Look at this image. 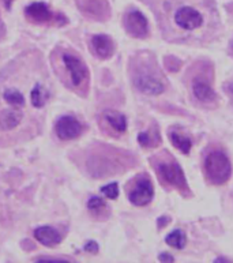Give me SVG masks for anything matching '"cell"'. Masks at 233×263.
<instances>
[{
	"instance_id": "cell-13",
	"label": "cell",
	"mask_w": 233,
	"mask_h": 263,
	"mask_svg": "<svg viewBox=\"0 0 233 263\" xmlns=\"http://www.w3.org/2000/svg\"><path fill=\"white\" fill-rule=\"evenodd\" d=\"M22 122V113L17 109H6L0 113V128L8 131L14 130Z\"/></svg>"
},
{
	"instance_id": "cell-17",
	"label": "cell",
	"mask_w": 233,
	"mask_h": 263,
	"mask_svg": "<svg viewBox=\"0 0 233 263\" xmlns=\"http://www.w3.org/2000/svg\"><path fill=\"white\" fill-rule=\"evenodd\" d=\"M171 140H172V143H173V146H175L176 149H179L180 152L184 153V154H187V153L191 150V146H192L191 139L185 138V137L180 135V134H178V132H172Z\"/></svg>"
},
{
	"instance_id": "cell-3",
	"label": "cell",
	"mask_w": 233,
	"mask_h": 263,
	"mask_svg": "<svg viewBox=\"0 0 233 263\" xmlns=\"http://www.w3.org/2000/svg\"><path fill=\"white\" fill-rule=\"evenodd\" d=\"M124 26H125L127 33L135 38H144L149 32V25H147L146 17L138 10H131L127 13L124 18Z\"/></svg>"
},
{
	"instance_id": "cell-4",
	"label": "cell",
	"mask_w": 233,
	"mask_h": 263,
	"mask_svg": "<svg viewBox=\"0 0 233 263\" xmlns=\"http://www.w3.org/2000/svg\"><path fill=\"white\" fill-rule=\"evenodd\" d=\"M63 63H64L66 69L69 71L71 82L75 88L85 83V81L89 76V71H88V67L85 66V63L79 57L71 55V53H64L63 55Z\"/></svg>"
},
{
	"instance_id": "cell-19",
	"label": "cell",
	"mask_w": 233,
	"mask_h": 263,
	"mask_svg": "<svg viewBox=\"0 0 233 263\" xmlns=\"http://www.w3.org/2000/svg\"><path fill=\"white\" fill-rule=\"evenodd\" d=\"M47 101V91L42 89L41 85H36V88L32 91V104L35 105L36 108H41Z\"/></svg>"
},
{
	"instance_id": "cell-22",
	"label": "cell",
	"mask_w": 233,
	"mask_h": 263,
	"mask_svg": "<svg viewBox=\"0 0 233 263\" xmlns=\"http://www.w3.org/2000/svg\"><path fill=\"white\" fill-rule=\"evenodd\" d=\"M138 140H139L141 146H143V147H153V146L157 145L156 142H153V138L149 132H141L138 137Z\"/></svg>"
},
{
	"instance_id": "cell-6",
	"label": "cell",
	"mask_w": 233,
	"mask_h": 263,
	"mask_svg": "<svg viewBox=\"0 0 233 263\" xmlns=\"http://www.w3.org/2000/svg\"><path fill=\"white\" fill-rule=\"evenodd\" d=\"M25 14L29 21L35 23H54L57 18H63L62 15H55L47 4L44 3H32L30 6L26 7Z\"/></svg>"
},
{
	"instance_id": "cell-28",
	"label": "cell",
	"mask_w": 233,
	"mask_h": 263,
	"mask_svg": "<svg viewBox=\"0 0 233 263\" xmlns=\"http://www.w3.org/2000/svg\"><path fill=\"white\" fill-rule=\"evenodd\" d=\"M215 263H218V262H231L229 259H226V258H217L215 261H214Z\"/></svg>"
},
{
	"instance_id": "cell-16",
	"label": "cell",
	"mask_w": 233,
	"mask_h": 263,
	"mask_svg": "<svg viewBox=\"0 0 233 263\" xmlns=\"http://www.w3.org/2000/svg\"><path fill=\"white\" fill-rule=\"evenodd\" d=\"M165 242H166L168 245H171V247H173V248L181 249L185 247V242H187V239H185V235L183 230L176 229V230H173L172 233H169V235L166 236Z\"/></svg>"
},
{
	"instance_id": "cell-26",
	"label": "cell",
	"mask_w": 233,
	"mask_h": 263,
	"mask_svg": "<svg viewBox=\"0 0 233 263\" xmlns=\"http://www.w3.org/2000/svg\"><path fill=\"white\" fill-rule=\"evenodd\" d=\"M13 1H14V0H3V4H4L6 10H10V8H11V4H13Z\"/></svg>"
},
{
	"instance_id": "cell-12",
	"label": "cell",
	"mask_w": 233,
	"mask_h": 263,
	"mask_svg": "<svg viewBox=\"0 0 233 263\" xmlns=\"http://www.w3.org/2000/svg\"><path fill=\"white\" fill-rule=\"evenodd\" d=\"M35 237L38 243L45 247H55L62 242L60 233L52 227H40L35 229Z\"/></svg>"
},
{
	"instance_id": "cell-23",
	"label": "cell",
	"mask_w": 233,
	"mask_h": 263,
	"mask_svg": "<svg viewBox=\"0 0 233 263\" xmlns=\"http://www.w3.org/2000/svg\"><path fill=\"white\" fill-rule=\"evenodd\" d=\"M35 262H38V263H64V262H70V261H64V259H59V258H49V256H42V258H37Z\"/></svg>"
},
{
	"instance_id": "cell-8",
	"label": "cell",
	"mask_w": 233,
	"mask_h": 263,
	"mask_svg": "<svg viewBox=\"0 0 233 263\" xmlns=\"http://www.w3.org/2000/svg\"><path fill=\"white\" fill-rule=\"evenodd\" d=\"M175 21L179 26L184 30H194L202 26V14L192 7H181L179 8L175 14Z\"/></svg>"
},
{
	"instance_id": "cell-5",
	"label": "cell",
	"mask_w": 233,
	"mask_h": 263,
	"mask_svg": "<svg viewBox=\"0 0 233 263\" xmlns=\"http://www.w3.org/2000/svg\"><path fill=\"white\" fill-rule=\"evenodd\" d=\"M154 195V188L149 177H141L138 179L137 184L130 191L128 199L134 206H146L150 203Z\"/></svg>"
},
{
	"instance_id": "cell-9",
	"label": "cell",
	"mask_w": 233,
	"mask_h": 263,
	"mask_svg": "<svg viewBox=\"0 0 233 263\" xmlns=\"http://www.w3.org/2000/svg\"><path fill=\"white\" fill-rule=\"evenodd\" d=\"M134 82L139 90L149 96H158L165 90L164 83L151 74H138Z\"/></svg>"
},
{
	"instance_id": "cell-24",
	"label": "cell",
	"mask_w": 233,
	"mask_h": 263,
	"mask_svg": "<svg viewBox=\"0 0 233 263\" xmlns=\"http://www.w3.org/2000/svg\"><path fill=\"white\" fill-rule=\"evenodd\" d=\"M85 249L90 252V254H97L98 252V244L96 242H93V240H90L88 242V244L85 245Z\"/></svg>"
},
{
	"instance_id": "cell-20",
	"label": "cell",
	"mask_w": 233,
	"mask_h": 263,
	"mask_svg": "<svg viewBox=\"0 0 233 263\" xmlns=\"http://www.w3.org/2000/svg\"><path fill=\"white\" fill-rule=\"evenodd\" d=\"M101 193L109 199H116L119 195V186H117V183H110L108 186L101 188Z\"/></svg>"
},
{
	"instance_id": "cell-25",
	"label": "cell",
	"mask_w": 233,
	"mask_h": 263,
	"mask_svg": "<svg viewBox=\"0 0 233 263\" xmlns=\"http://www.w3.org/2000/svg\"><path fill=\"white\" fill-rule=\"evenodd\" d=\"M158 261H160V262H175L173 256L169 255V254H166V252H164V254H160V256H158Z\"/></svg>"
},
{
	"instance_id": "cell-15",
	"label": "cell",
	"mask_w": 233,
	"mask_h": 263,
	"mask_svg": "<svg viewBox=\"0 0 233 263\" xmlns=\"http://www.w3.org/2000/svg\"><path fill=\"white\" fill-rule=\"evenodd\" d=\"M104 119L107 123L117 132H124L127 130V120L122 113L115 111H107L104 113Z\"/></svg>"
},
{
	"instance_id": "cell-1",
	"label": "cell",
	"mask_w": 233,
	"mask_h": 263,
	"mask_svg": "<svg viewBox=\"0 0 233 263\" xmlns=\"http://www.w3.org/2000/svg\"><path fill=\"white\" fill-rule=\"evenodd\" d=\"M205 172L209 181L213 184H225L232 173V165L225 153L221 150L209 153L205 159Z\"/></svg>"
},
{
	"instance_id": "cell-18",
	"label": "cell",
	"mask_w": 233,
	"mask_h": 263,
	"mask_svg": "<svg viewBox=\"0 0 233 263\" xmlns=\"http://www.w3.org/2000/svg\"><path fill=\"white\" fill-rule=\"evenodd\" d=\"M3 97H4L7 104L14 106V108H18V106H22V105L25 104L23 96L18 90H15V89H7V90L4 91Z\"/></svg>"
},
{
	"instance_id": "cell-11",
	"label": "cell",
	"mask_w": 233,
	"mask_h": 263,
	"mask_svg": "<svg viewBox=\"0 0 233 263\" xmlns=\"http://www.w3.org/2000/svg\"><path fill=\"white\" fill-rule=\"evenodd\" d=\"M91 47L93 51L100 59H108L115 52V44L105 35H97L91 38Z\"/></svg>"
},
{
	"instance_id": "cell-21",
	"label": "cell",
	"mask_w": 233,
	"mask_h": 263,
	"mask_svg": "<svg viewBox=\"0 0 233 263\" xmlns=\"http://www.w3.org/2000/svg\"><path fill=\"white\" fill-rule=\"evenodd\" d=\"M88 208L91 210V211H101L104 208H105V202L98 198V196H93L89 202H88Z\"/></svg>"
},
{
	"instance_id": "cell-7",
	"label": "cell",
	"mask_w": 233,
	"mask_h": 263,
	"mask_svg": "<svg viewBox=\"0 0 233 263\" xmlns=\"http://www.w3.org/2000/svg\"><path fill=\"white\" fill-rule=\"evenodd\" d=\"M55 131L60 139L70 140V139H75L76 137L81 135L82 125L72 116H63L56 122Z\"/></svg>"
},
{
	"instance_id": "cell-2",
	"label": "cell",
	"mask_w": 233,
	"mask_h": 263,
	"mask_svg": "<svg viewBox=\"0 0 233 263\" xmlns=\"http://www.w3.org/2000/svg\"><path fill=\"white\" fill-rule=\"evenodd\" d=\"M157 171L165 183H168L181 191L187 190V181H185L183 171L175 159L160 161L157 164Z\"/></svg>"
},
{
	"instance_id": "cell-27",
	"label": "cell",
	"mask_w": 233,
	"mask_h": 263,
	"mask_svg": "<svg viewBox=\"0 0 233 263\" xmlns=\"http://www.w3.org/2000/svg\"><path fill=\"white\" fill-rule=\"evenodd\" d=\"M226 90L229 91V93H231V94L233 96V82L228 83V85H226Z\"/></svg>"
},
{
	"instance_id": "cell-10",
	"label": "cell",
	"mask_w": 233,
	"mask_h": 263,
	"mask_svg": "<svg viewBox=\"0 0 233 263\" xmlns=\"http://www.w3.org/2000/svg\"><path fill=\"white\" fill-rule=\"evenodd\" d=\"M81 8L85 14L97 19H105L109 14L107 0H81Z\"/></svg>"
},
{
	"instance_id": "cell-14",
	"label": "cell",
	"mask_w": 233,
	"mask_h": 263,
	"mask_svg": "<svg viewBox=\"0 0 233 263\" xmlns=\"http://www.w3.org/2000/svg\"><path fill=\"white\" fill-rule=\"evenodd\" d=\"M192 91L195 94V97L203 101V103H209V101H213L214 97H215V93L210 88V85L202 79H195L192 82Z\"/></svg>"
}]
</instances>
